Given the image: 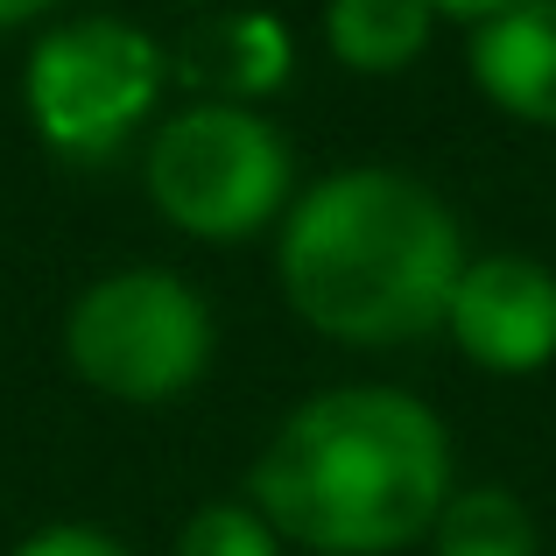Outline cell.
<instances>
[{
    "label": "cell",
    "instance_id": "cell-1",
    "mask_svg": "<svg viewBox=\"0 0 556 556\" xmlns=\"http://www.w3.org/2000/svg\"><path fill=\"white\" fill-rule=\"evenodd\" d=\"M451 501L444 422L394 388L303 402L254 465V507L275 535L325 556L408 549Z\"/></svg>",
    "mask_w": 556,
    "mask_h": 556
},
{
    "label": "cell",
    "instance_id": "cell-2",
    "mask_svg": "<svg viewBox=\"0 0 556 556\" xmlns=\"http://www.w3.org/2000/svg\"><path fill=\"white\" fill-rule=\"evenodd\" d=\"M465 275L458 218L402 169H345L282 226V289L345 345H402L444 325Z\"/></svg>",
    "mask_w": 556,
    "mask_h": 556
},
{
    "label": "cell",
    "instance_id": "cell-3",
    "mask_svg": "<svg viewBox=\"0 0 556 556\" xmlns=\"http://www.w3.org/2000/svg\"><path fill=\"white\" fill-rule=\"evenodd\" d=\"M64 353L85 388L113 402H177L212 367V311L198 289L169 268H121L99 275L64 325Z\"/></svg>",
    "mask_w": 556,
    "mask_h": 556
},
{
    "label": "cell",
    "instance_id": "cell-4",
    "mask_svg": "<svg viewBox=\"0 0 556 556\" xmlns=\"http://www.w3.org/2000/svg\"><path fill=\"white\" fill-rule=\"evenodd\" d=\"M149 198L190 240H247L289 198V149L261 113L204 106L169 113L149 141Z\"/></svg>",
    "mask_w": 556,
    "mask_h": 556
},
{
    "label": "cell",
    "instance_id": "cell-5",
    "mask_svg": "<svg viewBox=\"0 0 556 556\" xmlns=\"http://www.w3.org/2000/svg\"><path fill=\"white\" fill-rule=\"evenodd\" d=\"M22 99L64 163H106L163 99V50L127 22H64L28 50Z\"/></svg>",
    "mask_w": 556,
    "mask_h": 556
},
{
    "label": "cell",
    "instance_id": "cell-6",
    "mask_svg": "<svg viewBox=\"0 0 556 556\" xmlns=\"http://www.w3.org/2000/svg\"><path fill=\"white\" fill-rule=\"evenodd\" d=\"M444 331L486 374H535L556 353V275L529 254L465 261Z\"/></svg>",
    "mask_w": 556,
    "mask_h": 556
},
{
    "label": "cell",
    "instance_id": "cell-7",
    "mask_svg": "<svg viewBox=\"0 0 556 556\" xmlns=\"http://www.w3.org/2000/svg\"><path fill=\"white\" fill-rule=\"evenodd\" d=\"M472 78L515 121L556 127V0H521V8L479 22Z\"/></svg>",
    "mask_w": 556,
    "mask_h": 556
},
{
    "label": "cell",
    "instance_id": "cell-8",
    "mask_svg": "<svg viewBox=\"0 0 556 556\" xmlns=\"http://www.w3.org/2000/svg\"><path fill=\"white\" fill-rule=\"evenodd\" d=\"M177 71L190 85H212L218 106H247L289 78V36L268 14H212L204 28L184 36Z\"/></svg>",
    "mask_w": 556,
    "mask_h": 556
},
{
    "label": "cell",
    "instance_id": "cell-9",
    "mask_svg": "<svg viewBox=\"0 0 556 556\" xmlns=\"http://www.w3.org/2000/svg\"><path fill=\"white\" fill-rule=\"evenodd\" d=\"M437 0H331V50L345 71H402L422 56Z\"/></svg>",
    "mask_w": 556,
    "mask_h": 556
},
{
    "label": "cell",
    "instance_id": "cell-10",
    "mask_svg": "<svg viewBox=\"0 0 556 556\" xmlns=\"http://www.w3.org/2000/svg\"><path fill=\"white\" fill-rule=\"evenodd\" d=\"M430 535H437V556H535V521L507 486L451 493Z\"/></svg>",
    "mask_w": 556,
    "mask_h": 556
},
{
    "label": "cell",
    "instance_id": "cell-11",
    "mask_svg": "<svg viewBox=\"0 0 556 556\" xmlns=\"http://www.w3.org/2000/svg\"><path fill=\"white\" fill-rule=\"evenodd\" d=\"M177 556H282V535L261 521V507L212 501V507H198V515L184 521Z\"/></svg>",
    "mask_w": 556,
    "mask_h": 556
},
{
    "label": "cell",
    "instance_id": "cell-12",
    "mask_svg": "<svg viewBox=\"0 0 556 556\" xmlns=\"http://www.w3.org/2000/svg\"><path fill=\"white\" fill-rule=\"evenodd\" d=\"M14 556H127V549L113 543V535H99V529H42Z\"/></svg>",
    "mask_w": 556,
    "mask_h": 556
},
{
    "label": "cell",
    "instance_id": "cell-13",
    "mask_svg": "<svg viewBox=\"0 0 556 556\" xmlns=\"http://www.w3.org/2000/svg\"><path fill=\"white\" fill-rule=\"evenodd\" d=\"M507 8H521V0H437V14H465V22H493Z\"/></svg>",
    "mask_w": 556,
    "mask_h": 556
},
{
    "label": "cell",
    "instance_id": "cell-14",
    "mask_svg": "<svg viewBox=\"0 0 556 556\" xmlns=\"http://www.w3.org/2000/svg\"><path fill=\"white\" fill-rule=\"evenodd\" d=\"M56 0H0V28H14V22H36V14H50Z\"/></svg>",
    "mask_w": 556,
    "mask_h": 556
}]
</instances>
